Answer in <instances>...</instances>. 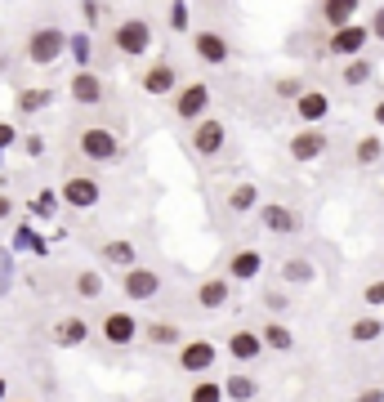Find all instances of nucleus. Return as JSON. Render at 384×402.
Wrapping results in <instances>:
<instances>
[{"label":"nucleus","instance_id":"nucleus-18","mask_svg":"<svg viewBox=\"0 0 384 402\" xmlns=\"http://www.w3.org/2000/svg\"><path fill=\"white\" fill-rule=\"evenodd\" d=\"M228 291H232V282H228V277H206L202 287H197V304L214 313V309H224V304H228Z\"/></svg>","mask_w":384,"mask_h":402},{"label":"nucleus","instance_id":"nucleus-29","mask_svg":"<svg viewBox=\"0 0 384 402\" xmlns=\"http://www.w3.org/2000/svg\"><path fill=\"white\" fill-rule=\"evenodd\" d=\"M264 344H269L273 354H291V349H295V335L281 326V322H269V326H264Z\"/></svg>","mask_w":384,"mask_h":402},{"label":"nucleus","instance_id":"nucleus-12","mask_svg":"<svg viewBox=\"0 0 384 402\" xmlns=\"http://www.w3.org/2000/svg\"><path fill=\"white\" fill-rule=\"evenodd\" d=\"M326 143H331L326 134L317 130V125H308V130H299L295 139H291V157H295V161H317V157L326 153Z\"/></svg>","mask_w":384,"mask_h":402},{"label":"nucleus","instance_id":"nucleus-4","mask_svg":"<svg viewBox=\"0 0 384 402\" xmlns=\"http://www.w3.org/2000/svg\"><path fill=\"white\" fill-rule=\"evenodd\" d=\"M76 148H81V157H90V161H116L121 157V139H116L112 130H103V125H90L76 139Z\"/></svg>","mask_w":384,"mask_h":402},{"label":"nucleus","instance_id":"nucleus-21","mask_svg":"<svg viewBox=\"0 0 384 402\" xmlns=\"http://www.w3.org/2000/svg\"><path fill=\"white\" fill-rule=\"evenodd\" d=\"M143 90H147V94H170V90H175V67H170V63L147 67V72H143ZM175 94H179V90H175Z\"/></svg>","mask_w":384,"mask_h":402},{"label":"nucleus","instance_id":"nucleus-38","mask_svg":"<svg viewBox=\"0 0 384 402\" xmlns=\"http://www.w3.org/2000/svg\"><path fill=\"white\" fill-rule=\"evenodd\" d=\"M366 27H371V36H375V41H384V5L371 9V23H366Z\"/></svg>","mask_w":384,"mask_h":402},{"label":"nucleus","instance_id":"nucleus-13","mask_svg":"<svg viewBox=\"0 0 384 402\" xmlns=\"http://www.w3.org/2000/svg\"><path fill=\"white\" fill-rule=\"evenodd\" d=\"M264 335H255V331H232L228 335V358H237V362H255V358H264Z\"/></svg>","mask_w":384,"mask_h":402},{"label":"nucleus","instance_id":"nucleus-5","mask_svg":"<svg viewBox=\"0 0 384 402\" xmlns=\"http://www.w3.org/2000/svg\"><path fill=\"white\" fill-rule=\"evenodd\" d=\"M224 143H228V125H224V121L206 116L202 125H192V153L214 157V153H224Z\"/></svg>","mask_w":384,"mask_h":402},{"label":"nucleus","instance_id":"nucleus-42","mask_svg":"<svg viewBox=\"0 0 384 402\" xmlns=\"http://www.w3.org/2000/svg\"><path fill=\"white\" fill-rule=\"evenodd\" d=\"M264 299H269V309H281V304H286V295H281V291H269Z\"/></svg>","mask_w":384,"mask_h":402},{"label":"nucleus","instance_id":"nucleus-2","mask_svg":"<svg viewBox=\"0 0 384 402\" xmlns=\"http://www.w3.org/2000/svg\"><path fill=\"white\" fill-rule=\"evenodd\" d=\"M112 45H116V54H125V58H143L147 45H152V27H147L143 19H125L112 31Z\"/></svg>","mask_w":384,"mask_h":402},{"label":"nucleus","instance_id":"nucleus-26","mask_svg":"<svg viewBox=\"0 0 384 402\" xmlns=\"http://www.w3.org/2000/svg\"><path fill=\"white\" fill-rule=\"evenodd\" d=\"M348 335H353L358 344H375L384 335V317H358V322L348 326Z\"/></svg>","mask_w":384,"mask_h":402},{"label":"nucleus","instance_id":"nucleus-28","mask_svg":"<svg viewBox=\"0 0 384 402\" xmlns=\"http://www.w3.org/2000/svg\"><path fill=\"white\" fill-rule=\"evenodd\" d=\"M76 295L81 299H98L103 295V273H98V268H81L76 273Z\"/></svg>","mask_w":384,"mask_h":402},{"label":"nucleus","instance_id":"nucleus-32","mask_svg":"<svg viewBox=\"0 0 384 402\" xmlns=\"http://www.w3.org/2000/svg\"><path fill=\"white\" fill-rule=\"evenodd\" d=\"M58 201H63V192H49V188H45V192H36V197H31V210H36L41 220H49V215L58 210Z\"/></svg>","mask_w":384,"mask_h":402},{"label":"nucleus","instance_id":"nucleus-40","mask_svg":"<svg viewBox=\"0 0 384 402\" xmlns=\"http://www.w3.org/2000/svg\"><path fill=\"white\" fill-rule=\"evenodd\" d=\"M14 139H19V130H14L9 121H0V148H9Z\"/></svg>","mask_w":384,"mask_h":402},{"label":"nucleus","instance_id":"nucleus-33","mask_svg":"<svg viewBox=\"0 0 384 402\" xmlns=\"http://www.w3.org/2000/svg\"><path fill=\"white\" fill-rule=\"evenodd\" d=\"M147 340L152 344H179V326L175 322H152L147 326Z\"/></svg>","mask_w":384,"mask_h":402},{"label":"nucleus","instance_id":"nucleus-1","mask_svg":"<svg viewBox=\"0 0 384 402\" xmlns=\"http://www.w3.org/2000/svg\"><path fill=\"white\" fill-rule=\"evenodd\" d=\"M63 49H68V31L54 27V23H49V27H36V31L27 36V58L36 63V67H54V63L63 58Z\"/></svg>","mask_w":384,"mask_h":402},{"label":"nucleus","instance_id":"nucleus-3","mask_svg":"<svg viewBox=\"0 0 384 402\" xmlns=\"http://www.w3.org/2000/svg\"><path fill=\"white\" fill-rule=\"evenodd\" d=\"M206 108H210V86L206 81H192V86H179L175 94V116L179 121H206Z\"/></svg>","mask_w":384,"mask_h":402},{"label":"nucleus","instance_id":"nucleus-31","mask_svg":"<svg viewBox=\"0 0 384 402\" xmlns=\"http://www.w3.org/2000/svg\"><path fill=\"white\" fill-rule=\"evenodd\" d=\"M224 384L219 380H202V384H192V402H224Z\"/></svg>","mask_w":384,"mask_h":402},{"label":"nucleus","instance_id":"nucleus-43","mask_svg":"<svg viewBox=\"0 0 384 402\" xmlns=\"http://www.w3.org/2000/svg\"><path fill=\"white\" fill-rule=\"evenodd\" d=\"M9 215H14V201H9L5 192H0V220H9Z\"/></svg>","mask_w":384,"mask_h":402},{"label":"nucleus","instance_id":"nucleus-22","mask_svg":"<svg viewBox=\"0 0 384 402\" xmlns=\"http://www.w3.org/2000/svg\"><path fill=\"white\" fill-rule=\"evenodd\" d=\"M103 259H108V264H116L121 273H135V268H139V264H135V246H130L125 237L108 242V246H103Z\"/></svg>","mask_w":384,"mask_h":402},{"label":"nucleus","instance_id":"nucleus-17","mask_svg":"<svg viewBox=\"0 0 384 402\" xmlns=\"http://www.w3.org/2000/svg\"><path fill=\"white\" fill-rule=\"evenodd\" d=\"M85 340H90L85 317H58V326H54V344L58 349H76V344H85Z\"/></svg>","mask_w":384,"mask_h":402},{"label":"nucleus","instance_id":"nucleus-35","mask_svg":"<svg viewBox=\"0 0 384 402\" xmlns=\"http://www.w3.org/2000/svg\"><path fill=\"white\" fill-rule=\"evenodd\" d=\"M277 94H281V98H295V103H299V98H304L308 90H304V86H299V81H295V76H281V81H277Z\"/></svg>","mask_w":384,"mask_h":402},{"label":"nucleus","instance_id":"nucleus-30","mask_svg":"<svg viewBox=\"0 0 384 402\" xmlns=\"http://www.w3.org/2000/svg\"><path fill=\"white\" fill-rule=\"evenodd\" d=\"M353 157H358V165H375V161L384 157V139H375V134H366V139H358Z\"/></svg>","mask_w":384,"mask_h":402},{"label":"nucleus","instance_id":"nucleus-41","mask_svg":"<svg viewBox=\"0 0 384 402\" xmlns=\"http://www.w3.org/2000/svg\"><path fill=\"white\" fill-rule=\"evenodd\" d=\"M358 402H384V389H362Z\"/></svg>","mask_w":384,"mask_h":402},{"label":"nucleus","instance_id":"nucleus-27","mask_svg":"<svg viewBox=\"0 0 384 402\" xmlns=\"http://www.w3.org/2000/svg\"><path fill=\"white\" fill-rule=\"evenodd\" d=\"M49 103H54V90H23L19 94V112H27V116H36V112H45Z\"/></svg>","mask_w":384,"mask_h":402},{"label":"nucleus","instance_id":"nucleus-19","mask_svg":"<svg viewBox=\"0 0 384 402\" xmlns=\"http://www.w3.org/2000/svg\"><path fill=\"white\" fill-rule=\"evenodd\" d=\"M358 0H326L322 5V19L336 27V31H344V27H353V19H358Z\"/></svg>","mask_w":384,"mask_h":402},{"label":"nucleus","instance_id":"nucleus-8","mask_svg":"<svg viewBox=\"0 0 384 402\" xmlns=\"http://www.w3.org/2000/svg\"><path fill=\"white\" fill-rule=\"evenodd\" d=\"M135 335H139V317L135 313H108L103 317V340L112 344V349H125V344H135Z\"/></svg>","mask_w":384,"mask_h":402},{"label":"nucleus","instance_id":"nucleus-24","mask_svg":"<svg viewBox=\"0 0 384 402\" xmlns=\"http://www.w3.org/2000/svg\"><path fill=\"white\" fill-rule=\"evenodd\" d=\"M259 206V188L255 183H237V188L228 192V210L232 215H246V210H255Z\"/></svg>","mask_w":384,"mask_h":402},{"label":"nucleus","instance_id":"nucleus-23","mask_svg":"<svg viewBox=\"0 0 384 402\" xmlns=\"http://www.w3.org/2000/svg\"><path fill=\"white\" fill-rule=\"evenodd\" d=\"M224 393H228V402H255L259 380L255 376H228L224 380Z\"/></svg>","mask_w":384,"mask_h":402},{"label":"nucleus","instance_id":"nucleus-45","mask_svg":"<svg viewBox=\"0 0 384 402\" xmlns=\"http://www.w3.org/2000/svg\"><path fill=\"white\" fill-rule=\"evenodd\" d=\"M0 402H5V380H0Z\"/></svg>","mask_w":384,"mask_h":402},{"label":"nucleus","instance_id":"nucleus-20","mask_svg":"<svg viewBox=\"0 0 384 402\" xmlns=\"http://www.w3.org/2000/svg\"><path fill=\"white\" fill-rule=\"evenodd\" d=\"M295 112H299V121L317 125V121H322V116L331 112V98H326L322 90H308V94H304V98H299V103H295Z\"/></svg>","mask_w":384,"mask_h":402},{"label":"nucleus","instance_id":"nucleus-9","mask_svg":"<svg viewBox=\"0 0 384 402\" xmlns=\"http://www.w3.org/2000/svg\"><path fill=\"white\" fill-rule=\"evenodd\" d=\"M214 358H219V354H214V344H210V340H188V344L179 349V366H183L188 376H192V371H197V376L210 371Z\"/></svg>","mask_w":384,"mask_h":402},{"label":"nucleus","instance_id":"nucleus-14","mask_svg":"<svg viewBox=\"0 0 384 402\" xmlns=\"http://www.w3.org/2000/svg\"><path fill=\"white\" fill-rule=\"evenodd\" d=\"M68 90H72L76 103H85V108H98V103H103V81H98V76L90 72V67L72 76V86H68Z\"/></svg>","mask_w":384,"mask_h":402},{"label":"nucleus","instance_id":"nucleus-36","mask_svg":"<svg viewBox=\"0 0 384 402\" xmlns=\"http://www.w3.org/2000/svg\"><path fill=\"white\" fill-rule=\"evenodd\" d=\"M362 299H366L371 309H384V277H380V282H371V287L362 291Z\"/></svg>","mask_w":384,"mask_h":402},{"label":"nucleus","instance_id":"nucleus-39","mask_svg":"<svg viewBox=\"0 0 384 402\" xmlns=\"http://www.w3.org/2000/svg\"><path fill=\"white\" fill-rule=\"evenodd\" d=\"M76 58H81V72H85V63H90V36H76Z\"/></svg>","mask_w":384,"mask_h":402},{"label":"nucleus","instance_id":"nucleus-6","mask_svg":"<svg viewBox=\"0 0 384 402\" xmlns=\"http://www.w3.org/2000/svg\"><path fill=\"white\" fill-rule=\"evenodd\" d=\"M63 201H68L72 210H94L98 206V179L94 175H72L63 183Z\"/></svg>","mask_w":384,"mask_h":402},{"label":"nucleus","instance_id":"nucleus-44","mask_svg":"<svg viewBox=\"0 0 384 402\" xmlns=\"http://www.w3.org/2000/svg\"><path fill=\"white\" fill-rule=\"evenodd\" d=\"M375 125L384 130V98H380V103H375Z\"/></svg>","mask_w":384,"mask_h":402},{"label":"nucleus","instance_id":"nucleus-11","mask_svg":"<svg viewBox=\"0 0 384 402\" xmlns=\"http://www.w3.org/2000/svg\"><path fill=\"white\" fill-rule=\"evenodd\" d=\"M121 291H125L130 299H157V295H161V277L152 273V268H135V273L121 277Z\"/></svg>","mask_w":384,"mask_h":402},{"label":"nucleus","instance_id":"nucleus-15","mask_svg":"<svg viewBox=\"0 0 384 402\" xmlns=\"http://www.w3.org/2000/svg\"><path fill=\"white\" fill-rule=\"evenodd\" d=\"M264 273V255L259 250H237L228 259V282H255Z\"/></svg>","mask_w":384,"mask_h":402},{"label":"nucleus","instance_id":"nucleus-25","mask_svg":"<svg viewBox=\"0 0 384 402\" xmlns=\"http://www.w3.org/2000/svg\"><path fill=\"white\" fill-rule=\"evenodd\" d=\"M281 282H291V287H308V282H317V268L308 259H286V264H281Z\"/></svg>","mask_w":384,"mask_h":402},{"label":"nucleus","instance_id":"nucleus-10","mask_svg":"<svg viewBox=\"0 0 384 402\" xmlns=\"http://www.w3.org/2000/svg\"><path fill=\"white\" fill-rule=\"evenodd\" d=\"M259 220L269 232H277V237H291V232H299V215L291 206H281V201H269V206L259 210Z\"/></svg>","mask_w":384,"mask_h":402},{"label":"nucleus","instance_id":"nucleus-7","mask_svg":"<svg viewBox=\"0 0 384 402\" xmlns=\"http://www.w3.org/2000/svg\"><path fill=\"white\" fill-rule=\"evenodd\" d=\"M366 41H371V27H362V23L344 27V31H331V54L353 63V58L362 54V49H366Z\"/></svg>","mask_w":384,"mask_h":402},{"label":"nucleus","instance_id":"nucleus-37","mask_svg":"<svg viewBox=\"0 0 384 402\" xmlns=\"http://www.w3.org/2000/svg\"><path fill=\"white\" fill-rule=\"evenodd\" d=\"M170 27L175 31H188V5H170Z\"/></svg>","mask_w":384,"mask_h":402},{"label":"nucleus","instance_id":"nucleus-34","mask_svg":"<svg viewBox=\"0 0 384 402\" xmlns=\"http://www.w3.org/2000/svg\"><path fill=\"white\" fill-rule=\"evenodd\" d=\"M366 81H371V63L366 58H353L344 67V86H366Z\"/></svg>","mask_w":384,"mask_h":402},{"label":"nucleus","instance_id":"nucleus-16","mask_svg":"<svg viewBox=\"0 0 384 402\" xmlns=\"http://www.w3.org/2000/svg\"><path fill=\"white\" fill-rule=\"evenodd\" d=\"M192 49H197V54H202L210 67H224V63H228V41L219 36V31H197V36H192Z\"/></svg>","mask_w":384,"mask_h":402}]
</instances>
